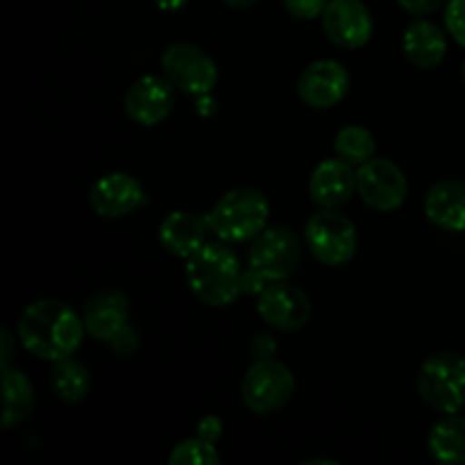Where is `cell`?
<instances>
[{
    "mask_svg": "<svg viewBox=\"0 0 465 465\" xmlns=\"http://www.w3.org/2000/svg\"><path fill=\"white\" fill-rule=\"evenodd\" d=\"M327 3L330 0H284L286 12L300 21H313V18L322 16Z\"/></svg>",
    "mask_w": 465,
    "mask_h": 465,
    "instance_id": "obj_26",
    "label": "cell"
},
{
    "mask_svg": "<svg viewBox=\"0 0 465 465\" xmlns=\"http://www.w3.org/2000/svg\"><path fill=\"white\" fill-rule=\"evenodd\" d=\"M252 350H254V354H257L259 359H268V357H272V354H275V343H272L271 339H268V336H257V339H254V343H252Z\"/></svg>",
    "mask_w": 465,
    "mask_h": 465,
    "instance_id": "obj_30",
    "label": "cell"
},
{
    "mask_svg": "<svg viewBox=\"0 0 465 465\" xmlns=\"http://www.w3.org/2000/svg\"><path fill=\"white\" fill-rule=\"evenodd\" d=\"M302 259L300 239L284 225L266 227L254 236L248 252V271L243 272V293H262L271 282H284L293 275Z\"/></svg>",
    "mask_w": 465,
    "mask_h": 465,
    "instance_id": "obj_3",
    "label": "cell"
},
{
    "mask_svg": "<svg viewBox=\"0 0 465 465\" xmlns=\"http://www.w3.org/2000/svg\"><path fill=\"white\" fill-rule=\"evenodd\" d=\"M321 18L325 35L341 48H363L375 32L371 9L361 0H330Z\"/></svg>",
    "mask_w": 465,
    "mask_h": 465,
    "instance_id": "obj_12",
    "label": "cell"
},
{
    "mask_svg": "<svg viewBox=\"0 0 465 465\" xmlns=\"http://www.w3.org/2000/svg\"><path fill=\"white\" fill-rule=\"evenodd\" d=\"M443 3L445 0H398L400 7L407 9L413 16H430V14H434Z\"/></svg>",
    "mask_w": 465,
    "mask_h": 465,
    "instance_id": "obj_28",
    "label": "cell"
},
{
    "mask_svg": "<svg viewBox=\"0 0 465 465\" xmlns=\"http://www.w3.org/2000/svg\"><path fill=\"white\" fill-rule=\"evenodd\" d=\"M223 3L230 5L232 9H248V7H252L257 0H223Z\"/></svg>",
    "mask_w": 465,
    "mask_h": 465,
    "instance_id": "obj_34",
    "label": "cell"
},
{
    "mask_svg": "<svg viewBox=\"0 0 465 465\" xmlns=\"http://www.w3.org/2000/svg\"><path fill=\"white\" fill-rule=\"evenodd\" d=\"M171 465H218L221 463V454H218L216 445L212 440L195 436V439H186L173 448Z\"/></svg>",
    "mask_w": 465,
    "mask_h": 465,
    "instance_id": "obj_24",
    "label": "cell"
},
{
    "mask_svg": "<svg viewBox=\"0 0 465 465\" xmlns=\"http://www.w3.org/2000/svg\"><path fill=\"white\" fill-rule=\"evenodd\" d=\"M175 107V86L166 75H143L127 89L125 114L141 127L159 125Z\"/></svg>",
    "mask_w": 465,
    "mask_h": 465,
    "instance_id": "obj_13",
    "label": "cell"
},
{
    "mask_svg": "<svg viewBox=\"0 0 465 465\" xmlns=\"http://www.w3.org/2000/svg\"><path fill=\"white\" fill-rule=\"evenodd\" d=\"M402 50L413 66L431 71V68L440 66L448 54V39L436 23L418 18V21L409 23V27L404 30Z\"/></svg>",
    "mask_w": 465,
    "mask_h": 465,
    "instance_id": "obj_18",
    "label": "cell"
},
{
    "mask_svg": "<svg viewBox=\"0 0 465 465\" xmlns=\"http://www.w3.org/2000/svg\"><path fill=\"white\" fill-rule=\"evenodd\" d=\"M443 21L450 36L465 48V0H448Z\"/></svg>",
    "mask_w": 465,
    "mask_h": 465,
    "instance_id": "obj_25",
    "label": "cell"
},
{
    "mask_svg": "<svg viewBox=\"0 0 465 465\" xmlns=\"http://www.w3.org/2000/svg\"><path fill=\"white\" fill-rule=\"evenodd\" d=\"M304 243L313 259L325 266H345L357 254L359 234L348 216L334 209H321L304 225Z\"/></svg>",
    "mask_w": 465,
    "mask_h": 465,
    "instance_id": "obj_6",
    "label": "cell"
},
{
    "mask_svg": "<svg viewBox=\"0 0 465 465\" xmlns=\"http://www.w3.org/2000/svg\"><path fill=\"white\" fill-rule=\"evenodd\" d=\"M461 416L465 418V404H463V409H461Z\"/></svg>",
    "mask_w": 465,
    "mask_h": 465,
    "instance_id": "obj_36",
    "label": "cell"
},
{
    "mask_svg": "<svg viewBox=\"0 0 465 465\" xmlns=\"http://www.w3.org/2000/svg\"><path fill=\"white\" fill-rule=\"evenodd\" d=\"M109 348H112L118 357H130V354H134L136 348H139V336H136V331L127 325L125 330L118 331V334L109 341Z\"/></svg>",
    "mask_w": 465,
    "mask_h": 465,
    "instance_id": "obj_27",
    "label": "cell"
},
{
    "mask_svg": "<svg viewBox=\"0 0 465 465\" xmlns=\"http://www.w3.org/2000/svg\"><path fill=\"white\" fill-rule=\"evenodd\" d=\"M221 434H223V420H221V418L204 416L203 420L198 422V436H203V439L216 443V440L221 439Z\"/></svg>",
    "mask_w": 465,
    "mask_h": 465,
    "instance_id": "obj_29",
    "label": "cell"
},
{
    "mask_svg": "<svg viewBox=\"0 0 465 465\" xmlns=\"http://www.w3.org/2000/svg\"><path fill=\"white\" fill-rule=\"evenodd\" d=\"M418 393L440 413H461L465 404V357L436 352L418 371Z\"/></svg>",
    "mask_w": 465,
    "mask_h": 465,
    "instance_id": "obj_5",
    "label": "cell"
},
{
    "mask_svg": "<svg viewBox=\"0 0 465 465\" xmlns=\"http://www.w3.org/2000/svg\"><path fill=\"white\" fill-rule=\"evenodd\" d=\"M3 427L21 425L35 411V389H32L30 377L16 368H5L3 371Z\"/></svg>",
    "mask_w": 465,
    "mask_h": 465,
    "instance_id": "obj_21",
    "label": "cell"
},
{
    "mask_svg": "<svg viewBox=\"0 0 465 465\" xmlns=\"http://www.w3.org/2000/svg\"><path fill=\"white\" fill-rule=\"evenodd\" d=\"M154 3L162 9H166V12H177V9L184 7L186 0H154Z\"/></svg>",
    "mask_w": 465,
    "mask_h": 465,
    "instance_id": "obj_33",
    "label": "cell"
},
{
    "mask_svg": "<svg viewBox=\"0 0 465 465\" xmlns=\"http://www.w3.org/2000/svg\"><path fill=\"white\" fill-rule=\"evenodd\" d=\"M162 71L173 86L182 94H212L218 84V64L200 45L173 44L162 54Z\"/></svg>",
    "mask_w": 465,
    "mask_h": 465,
    "instance_id": "obj_8",
    "label": "cell"
},
{
    "mask_svg": "<svg viewBox=\"0 0 465 465\" xmlns=\"http://www.w3.org/2000/svg\"><path fill=\"white\" fill-rule=\"evenodd\" d=\"M425 213L445 232H465V182L440 180L427 191Z\"/></svg>",
    "mask_w": 465,
    "mask_h": 465,
    "instance_id": "obj_19",
    "label": "cell"
},
{
    "mask_svg": "<svg viewBox=\"0 0 465 465\" xmlns=\"http://www.w3.org/2000/svg\"><path fill=\"white\" fill-rule=\"evenodd\" d=\"M89 203L94 212L103 218L130 216L148 203L143 184L130 173H107L89 191Z\"/></svg>",
    "mask_w": 465,
    "mask_h": 465,
    "instance_id": "obj_14",
    "label": "cell"
},
{
    "mask_svg": "<svg viewBox=\"0 0 465 465\" xmlns=\"http://www.w3.org/2000/svg\"><path fill=\"white\" fill-rule=\"evenodd\" d=\"M350 91V71L336 59H316L298 77V95L313 109L336 107Z\"/></svg>",
    "mask_w": 465,
    "mask_h": 465,
    "instance_id": "obj_11",
    "label": "cell"
},
{
    "mask_svg": "<svg viewBox=\"0 0 465 465\" xmlns=\"http://www.w3.org/2000/svg\"><path fill=\"white\" fill-rule=\"evenodd\" d=\"M431 459L448 465L465 463V418L459 413H443L431 427L427 439Z\"/></svg>",
    "mask_w": 465,
    "mask_h": 465,
    "instance_id": "obj_20",
    "label": "cell"
},
{
    "mask_svg": "<svg viewBox=\"0 0 465 465\" xmlns=\"http://www.w3.org/2000/svg\"><path fill=\"white\" fill-rule=\"evenodd\" d=\"M463 82H465V62H463Z\"/></svg>",
    "mask_w": 465,
    "mask_h": 465,
    "instance_id": "obj_37",
    "label": "cell"
},
{
    "mask_svg": "<svg viewBox=\"0 0 465 465\" xmlns=\"http://www.w3.org/2000/svg\"><path fill=\"white\" fill-rule=\"evenodd\" d=\"M259 316L277 331H300L312 318V300L289 282H271L259 293Z\"/></svg>",
    "mask_w": 465,
    "mask_h": 465,
    "instance_id": "obj_10",
    "label": "cell"
},
{
    "mask_svg": "<svg viewBox=\"0 0 465 465\" xmlns=\"http://www.w3.org/2000/svg\"><path fill=\"white\" fill-rule=\"evenodd\" d=\"M84 321L59 300H36L18 318L23 348L44 361L73 357L84 339Z\"/></svg>",
    "mask_w": 465,
    "mask_h": 465,
    "instance_id": "obj_1",
    "label": "cell"
},
{
    "mask_svg": "<svg viewBox=\"0 0 465 465\" xmlns=\"http://www.w3.org/2000/svg\"><path fill=\"white\" fill-rule=\"evenodd\" d=\"M212 234L225 243H243L252 241L268 227L271 203L266 195L252 186L230 189L218 198L212 212L204 213Z\"/></svg>",
    "mask_w": 465,
    "mask_h": 465,
    "instance_id": "obj_4",
    "label": "cell"
},
{
    "mask_svg": "<svg viewBox=\"0 0 465 465\" xmlns=\"http://www.w3.org/2000/svg\"><path fill=\"white\" fill-rule=\"evenodd\" d=\"M316 463H321V465H339V461H331V459H309V461H304L302 465H316Z\"/></svg>",
    "mask_w": 465,
    "mask_h": 465,
    "instance_id": "obj_35",
    "label": "cell"
},
{
    "mask_svg": "<svg viewBox=\"0 0 465 465\" xmlns=\"http://www.w3.org/2000/svg\"><path fill=\"white\" fill-rule=\"evenodd\" d=\"M50 386L62 402L77 404L89 393L91 375L84 363L66 357L62 361H54L53 372H50Z\"/></svg>",
    "mask_w": 465,
    "mask_h": 465,
    "instance_id": "obj_22",
    "label": "cell"
},
{
    "mask_svg": "<svg viewBox=\"0 0 465 465\" xmlns=\"http://www.w3.org/2000/svg\"><path fill=\"white\" fill-rule=\"evenodd\" d=\"M295 391L293 372L289 366H284L277 359H257L248 368L241 386L245 407L257 416H268L280 409H284L291 402Z\"/></svg>",
    "mask_w": 465,
    "mask_h": 465,
    "instance_id": "obj_7",
    "label": "cell"
},
{
    "mask_svg": "<svg viewBox=\"0 0 465 465\" xmlns=\"http://www.w3.org/2000/svg\"><path fill=\"white\" fill-rule=\"evenodd\" d=\"M0 343H3V371L12 368L14 359V339L7 330H0Z\"/></svg>",
    "mask_w": 465,
    "mask_h": 465,
    "instance_id": "obj_31",
    "label": "cell"
},
{
    "mask_svg": "<svg viewBox=\"0 0 465 465\" xmlns=\"http://www.w3.org/2000/svg\"><path fill=\"white\" fill-rule=\"evenodd\" d=\"M207 218L191 212H171L159 225V241L171 254L189 259L195 250L207 243Z\"/></svg>",
    "mask_w": 465,
    "mask_h": 465,
    "instance_id": "obj_17",
    "label": "cell"
},
{
    "mask_svg": "<svg viewBox=\"0 0 465 465\" xmlns=\"http://www.w3.org/2000/svg\"><path fill=\"white\" fill-rule=\"evenodd\" d=\"M357 191V171L341 157L322 159L309 177V198L321 209H336Z\"/></svg>",
    "mask_w": 465,
    "mask_h": 465,
    "instance_id": "obj_15",
    "label": "cell"
},
{
    "mask_svg": "<svg viewBox=\"0 0 465 465\" xmlns=\"http://www.w3.org/2000/svg\"><path fill=\"white\" fill-rule=\"evenodd\" d=\"M186 282L200 302L209 307H230L243 293V271L239 257L225 241H207L195 250L184 266Z\"/></svg>",
    "mask_w": 465,
    "mask_h": 465,
    "instance_id": "obj_2",
    "label": "cell"
},
{
    "mask_svg": "<svg viewBox=\"0 0 465 465\" xmlns=\"http://www.w3.org/2000/svg\"><path fill=\"white\" fill-rule=\"evenodd\" d=\"M195 107H198L200 114L209 116V114L213 112V98H209V94L198 95V104H195Z\"/></svg>",
    "mask_w": 465,
    "mask_h": 465,
    "instance_id": "obj_32",
    "label": "cell"
},
{
    "mask_svg": "<svg viewBox=\"0 0 465 465\" xmlns=\"http://www.w3.org/2000/svg\"><path fill=\"white\" fill-rule=\"evenodd\" d=\"M357 193L375 212L391 213L402 207L407 200V175L391 159L372 157L357 166Z\"/></svg>",
    "mask_w": 465,
    "mask_h": 465,
    "instance_id": "obj_9",
    "label": "cell"
},
{
    "mask_svg": "<svg viewBox=\"0 0 465 465\" xmlns=\"http://www.w3.org/2000/svg\"><path fill=\"white\" fill-rule=\"evenodd\" d=\"M375 136H372L371 130L361 125H345L343 130H339L334 139L336 157L352 163V166H361L368 159L375 157Z\"/></svg>",
    "mask_w": 465,
    "mask_h": 465,
    "instance_id": "obj_23",
    "label": "cell"
},
{
    "mask_svg": "<svg viewBox=\"0 0 465 465\" xmlns=\"http://www.w3.org/2000/svg\"><path fill=\"white\" fill-rule=\"evenodd\" d=\"M86 331L100 343H109L118 331L130 325V302L118 291H100L94 298L86 300L82 313Z\"/></svg>",
    "mask_w": 465,
    "mask_h": 465,
    "instance_id": "obj_16",
    "label": "cell"
}]
</instances>
